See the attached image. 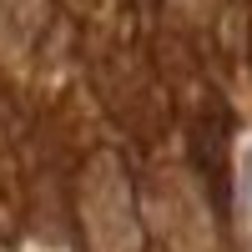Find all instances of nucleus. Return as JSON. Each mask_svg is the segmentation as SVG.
I'll use <instances>...</instances> for the list:
<instances>
[{
    "instance_id": "obj_1",
    "label": "nucleus",
    "mask_w": 252,
    "mask_h": 252,
    "mask_svg": "<svg viewBox=\"0 0 252 252\" xmlns=\"http://www.w3.org/2000/svg\"><path fill=\"white\" fill-rule=\"evenodd\" d=\"M81 217H86L91 252H136L141 227L131 212V187H126L121 166L111 157H96L81 182Z\"/></svg>"
},
{
    "instance_id": "obj_2",
    "label": "nucleus",
    "mask_w": 252,
    "mask_h": 252,
    "mask_svg": "<svg viewBox=\"0 0 252 252\" xmlns=\"http://www.w3.org/2000/svg\"><path fill=\"white\" fill-rule=\"evenodd\" d=\"M157 222L172 242V252H212V222H207V207L197 202L187 177L172 172L157 182Z\"/></svg>"
},
{
    "instance_id": "obj_3",
    "label": "nucleus",
    "mask_w": 252,
    "mask_h": 252,
    "mask_svg": "<svg viewBox=\"0 0 252 252\" xmlns=\"http://www.w3.org/2000/svg\"><path fill=\"white\" fill-rule=\"evenodd\" d=\"M40 31V0H0V51L20 56Z\"/></svg>"
},
{
    "instance_id": "obj_4",
    "label": "nucleus",
    "mask_w": 252,
    "mask_h": 252,
    "mask_svg": "<svg viewBox=\"0 0 252 252\" xmlns=\"http://www.w3.org/2000/svg\"><path fill=\"white\" fill-rule=\"evenodd\" d=\"M237 222H242V237L252 247V136L237 146Z\"/></svg>"
}]
</instances>
